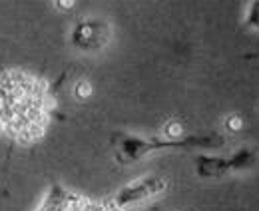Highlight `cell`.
Listing matches in <instances>:
<instances>
[{
  "mask_svg": "<svg viewBox=\"0 0 259 211\" xmlns=\"http://www.w3.org/2000/svg\"><path fill=\"white\" fill-rule=\"evenodd\" d=\"M110 26L104 22V20H86V22H80L74 32H72V42L80 48V50H88V52H94L100 50L108 44L110 40Z\"/></svg>",
  "mask_w": 259,
  "mask_h": 211,
  "instance_id": "cell-2",
  "label": "cell"
},
{
  "mask_svg": "<svg viewBox=\"0 0 259 211\" xmlns=\"http://www.w3.org/2000/svg\"><path fill=\"white\" fill-rule=\"evenodd\" d=\"M163 136L169 140V142H180L184 138V125L180 121L171 120L163 125Z\"/></svg>",
  "mask_w": 259,
  "mask_h": 211,
  "instance_id": "cell-5",
  "label": "cell"
},
{
  "mask_svg": "<svg viewBox=\"0 0 259 211\" xmlns=\"http://www.w3.org/2000/svg\"><path fill=\"white\" fill-rule=\"evenodd\" d=\"M167 187V180L163 178H142V180H136L134 183L126 185L116 197H114V203L118 207H126V205H132V203H138V201H144V199H150L158 193L165 191Z\"/></svg>",
  "mask_w": 259,
  "mask_h": 211,
  "instance_id": "cell-1",
  "label": "cell"
},
{
  "mask_svg": "<svg viewBox=\"0 0 259 211\" xmlns=\"http://www.w3.org/2000/svg\"><path fill=\"white\" fill-rule=\"evenodd\" d=\"M229 170L231 172H243V170H249L255 165L257 161V153L251 150V148H237L229 157Z\"/></svg>",
  "mask_w": 259,
  "mask_h": 211,
  "instance_id": "cell-4",
  "label": "cell"
},
{
  "mask_svg": "<svg viewBox=\"0 0 259 211\" xmlns=\"http://www.w3.org/2000/svg\"><path fill=\"white\" fill-rule=\"evenodd\" d=\"M76 98H80V100H84V98H88L90 94H92V86H90V82H86V80H80L78 84H76Z\"/></svg>",
  "mask_w": 259,
  "mask_h": 211,
  "instance_id": "cell-7",
  "label": "cell"
},
{
  "mask_svg": "<svg viewBox=\"0 0 259 211\" xmlns=\"http://www.w3.org/2000/svg\"><path fill=\"white\" fill-rule=\"evenodd\" d=\"M4 132H6V123L0 120V134H4Z\"/></svg>",
  "mask_w": 259,
  "mask_h": 211,
  "instance_id": "cell-10",
  "label": "cell"
},
{
  "mask_svg": "<svg viewBox=\"0 0 259 211\" xmlns=\"http://www.w3.org/2000/svg\"><path fill=\"white\" fill-rule=\"evenodd\" d=\"M56 6H58V8H62V10H70V8L74 6V0H70V2H64V0H56Z\"/></svg>",
  "mask_w": 259,
  "mask_h": 211,
  "instance_id": "cell-9",
  "label": "cell"
},
{
  "mask_svg": "<svg viewBox=\"0 0 259 211\" xmlns=\"http://www.w3.org/2000/svg\"><path fill=\"white\" fill-rule=\"evenodd\" d=\"M195 167L199 178H222L231 172L227 157H218V155H197Z\"/></svg>",
  "mask_w": 259,
  "mask_h": 211,
  "instance_id": "cell-3",
  "label": "cell"
},
{
  "mask_svg": "<svg viewBox=\"0 0 259 211\" xmlns=\"http://www.w3.org/2000/svg\"><path fill=\"white\" fill-rule=\"evenodd\" d=\"M249 24H253V26H259V2H255L253 6H251V10H249Z\"/></svg>",
  "mask_w": 259,
  "mask_h": 211,
  "instance_id": "cell-8",
  "label": "cell"
},
{
  "mask_svg": "<svg viewBox=\"0 0 259 211\" xmlns=\"http://www.w3.org/2000/svg\"><path fill=\"white\" fill-rule=\"evenodd\" d=\"M241 128H243V118H241V116L231 114V116H227L226 118V130L229 132V134H237Z\"/></svg>",
  "mask_w": 259,
  "mask_h": 211,
  "instance_id": "cell-6",
  "label": "cell"
}]
</instances>
